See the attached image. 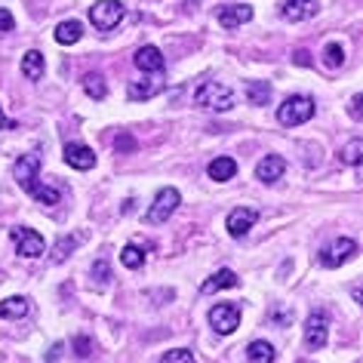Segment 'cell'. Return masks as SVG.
Segmentation results:
<instances>
[{"label": "cell", "mask_w": 363, "mask_h": 363, "mask_svg": "<svg viewBox=\"0 0 363 363\" xmlns=\"http://www.w3.org/2000/svg\"><path fill=\"white\" fill-rule=\"evenodd\" d=\"M121 262L126 268H142L145 265V252L135 247V243H126V247L121 250Z\"/></svg>", "instance_id": "obj_28"}, {"label": "cell", "mask_w": 363, "mask_h": 363, "mask_svg": "<svg viewBox=\"0 0 363 363\" xmlns=\"http://www.w3.org/2000/svg\"><path fill=\"white\" fill-rule=\"evenodd\" d=\"M157 93H160V84H151V80H133L130 89H126V96H130L133 102H145V99H151Z\"/></svg>", "instance_id": "obj_23"}, {"label": "cell", "mask_w": 363, "mask_h": 363, "mask_svg": "<svg viewBox=\"0 0 363 363\" xmlns=\"http://www.w3.org/2000/svg\"><path fill=\"white\" fill-rule=\"evenodd\" d=\"M339 160L345 163V167H357V163L363 160V142H360V139H351V142L339 151Z\"/></svg>", "instance_id": "obj_26"}, {"label": "cell", "mask_w": 363, "mask_h": 363, "mask_svg": "<svg viewBox=\"0 0 363 363\" xmlns=\"http://www.w3.org/2000/svg\"><path fill=\"white\" fill-rule=\"evenodd\" d=\"M74 348H77V357H89L93 354V342L86 335H80V339H74Z\"/></svg>", "instance_id": "obj_33"}, {"label": "cell", "mask_w": 363, "mask_h": 363, "mask_svg": "<svg viewBox=\"0 0 363 363\" xmlns=\"http://www.w3.org/2000/svg\"><path fill=\"white\" fill-rule=\"evenodd\" d=\"M345 65V47L342 43H326L323 47V68H330V71H335V68H342Z\"/></svg>", "instance_id": "obj_25"}, {"label": "cell", "mask_w": 363, "mask_h": 363, "mask_svg": "<svg viewBox=\"0 0 363 363\" xmlns=\"http://www.w3.org/2000/svg\"><path fill=\"white\" fill-rule=\"evenodd\" d=\"M65 163L74 169H93L96 167V154L89 145H80V142H68L65 145Z\"/></svg>", "instance_id": "obj_12"}, {"label": "cell", "mask_w": 363, "mask_h": 363, "mask_svg": "<svg viewBox=\"0 0 363 363\" xmlns=\"http://www.w3.org/2000/svg\"><path fill=\"white\" fill-rule=\"evenodd\" d=\"M114 148H117V154H121V151H135V139L130 133H121V135H117V142H114Z\"/></svg>", "instance_id": "obj_32"}, {"label": "cell", "mask_w": 363, "mask_h": 363, "mask_svg": "<svg viewBox=\"0 0 363 363\" xmlns=\"http://www.w3.org/2000/svg\"><path fill=\"white\" fill-rule=\"evenodd\" d=\"M13 28H16V19H13V13H10V10H0V34L13 31Z\"/></svg>", "instance_id": "obj_34"}, {"label": "cell", "mask_w": 363, "mask_h": 363, "mask_svg": "<svg viewBox=\"0 0 363 363\" xmlns=\"http://www.w3.org/2000/svg\"><path fill=\"white\" fill-rule=\"evenodd\" d=\"M210 323H213V330L219 333V335H231L240 326V308L238 305H228V302L216 305L213 311H210Z\"/></svg>", "instance_id": "obj_7"}, {"label": "cell", "mask_w": 363, "mask_h": 363, "mask_svg": "<svg viewBox=\"0 0 363 363\" xmlns=\"http://www.w3.org/2000/svg\"><path fill=\"white\" fill-rule=\"evenodd\" d=\"M238 284H240L238 274H234L231 268H222V271H216L213 277H206L201 289H203V293H219V289H234Z\"/></svg>", "instance_id": "obj_15"}, {"label": "cell", "mask_w": 363, "mask_h": 363, "mask_svg": "<svg viewBox=\"0 0 363 363\" xmlns=\"http://www.w3.org/2000/svg\"><path fill=\"white\" fill-rule=\"evenodd\" d=\"M38 172H40V157L38 154H25V157H19V163H16V182H19V188H25V191L31 194L34 188L40 185Z\"/></svg>", "instance_id": "obj_9"}, {"label": "cell", "mask_w": 363, "mask_h": 363, "mask_svg": "<svg viewBox=\"0 0 363 363\" xmlns=\"http://www.w3.org/2000/svg\"><path fill=\"white\" fill-rule=\"evenodd\" d=\"M123 4L121 0H99V4L89 6V22H93L96 31H111L121 25L123 19Z\"/></svg>", "instance_id": "obj_3"}, {"label": "cell", "mask_w": 363, "mask_h": 363, "mask_svg": "<svg viewBox=\"0 0 363 363\" xmlns=\"http://www.w3.org/2000/svg\"><path fill=\"white\" fill-rule=\"evenodd\" d=\"M10 238H13L16 250H19L25 259H38V256L47 252V243H43V238L34 228H13Z\"/></svg>", "instance_id": "obj_6"}, {"label": "cell", "mask_w": 363, "mask_h": 363, "mask_svg": "<svg viewBox=\"0 0 363 363\" xmlns=\"http://www.w3.org/2000/svg\"><path fill=\"white\" fill-rule=\"evenodd\" d=\"M31 197H34V201H40V203H47V206L59 203V191H56V188H47V185H38L31 191Z\"/></svg>", "instance_id": "obj_30"}, {"label": "cell", "mask_w": 363, "mask_h": 363, "mask_svg": "<svg viewBox=\"0 0 363 363\" xmlns=\"http://www.w3.org/2000/svg\"><path fill=\"white\" fill-rule=\"evenodd\" d=\"M160 363H197V357L191 351H185V348H172V351L163 354Z\"/></svg>", "instance_id": "obj_31"}, {"label": "cell", "mask_w": 363, "mask_h": 363, "mask_svg": "<svg viewBox=\"0 0 363 363\" xmlns=\"http://www.w3.org/2000/svg\"><path fill=\"white\" fill-rule=\"evenodd\" d=\"M4 126H13L10 121H6V114H4V108H0V130H4Z\"/></svg>", "instance_id": "obj_38"}, {"label": "cell", "mask_w": 363, "mask_h": 363, "mask_svg": "<svg viewBox=\"0 0 363 363\" xmlns=\"http://www.w3.org/2000/svg\"><path fill=\"white\" fill-rule=\"evenodd\" d=\"M77 243H80V238H62V240L56 243V252H52V262H65Z\"/></svg>", "instance_id": "obj_29"}, {"label": "cell", "mask_w": 363, "mask_h": 363, "mask_svg": "<svg viewBox=\"0 0 363 363\" xmlns=\"http://www.w3.org/2000/svg\"><path fill=\"white\" fill-rule=\"evenodd\" d=\"M179 203H182V197H179L176 188H160L157 197H154V203H151V210H148V216H145V222L148 225H163L172 213L179 210Z\"/></svg>", "instance_id": "obj_4"}, {"label": "cell", "mask_w": 363, "mask_h": 363, "mask_svg": "<svg viewBox=\"0 0 363 363\" xmlns=\"http://www.w3.org/2000/svg\"><path fill=\"white\" fill-rule=\"evenodd\" d=\"M256 222H259V213L252 206H238V210L228 213V234L231 238H247Z\"/></svg>", "instance_id": "obj_10"}, {"label": "cell", "mask_w": 363, "mask_h": 363, "mask_svg": "<svg viewBox=\"0 0 363 363\" xmlns=\"http://www.w3.org/2000/svg\"><path fill=\"white\" fill-rule=\"evenodd\" d=\"M84 89H86V96L96 99V102H102V99L108 96V86H105V77L102 74H86L84 77Z\"/></svg>", "instance_id": "obj_27"}, {"label": "cell", "mask_w": 363, "mask_h": 363, "mask_svg": "<svg viewBox=\"0 0 363 363\" xmlns=\"http://www.w3.org/2000/svg\"><path fill=\"white\" fill-rule=\"evenodd\" d=\"M194 105L206 108V111H231L234 108V93H231V86L219 84V80H206V84L197 86Z\"/></svg>", "instance_id": "obj_1"}, {"label": "cell", "mask_w": 363, "mask_h": 363, "mask_svg": "<svg viewBox=\"0 0 363 363\" xmlns=\"http://www.w3.org/2000/svg\"><path fill=\"white\" fill-rule=\"evenodd\" d=\"M22 74L28 80H40L43 77V52L40 50H28L22 59Z\"/></svg>", "instance_id": "obj_21"}, {"label": "cell", "mask_w": 363, "mask_h": 363, "mask_svg": "<svg viewBox=\"0 0 363 363\" xmlns=\"http://www.w3.org/2000/svg\"><path fill=\"white\" fill-rule=\"evenodd\" d=\"M360 102H363V99H360V96H354V99H351V105H348V114L354 117V121H360Z\"/></svg>", "instance_id": "obj_35"}, {"label": "cell", "mask_w": 363, "mask_h": 363, "mask_svg": "<svg viewBox=\"0 0 363 363\" xmlns=\"http://www.w3.org/2000/svg\"><path fill=\"white\" fill-rule=\"evenodd\" d=\"M135 68H142V71H163V52L157 47H142L139 52H135Z\"/></svg>", "instance_id": "obj_16"}, {"label": "cell", "mask_w": 363, "mask_h": 363, "mask_svg": "<svg viewBox=\"0 0 363 363\" xmlns=\"http://www.w3.org/2000/svg\"><path fill=\"white\" fill-rule=\"evenodd\" d=\"M296 65H311V59H308V52H305V50H298V52H296Z\"/></svg>", "instance_id": "obj_37"}, {"label": "cell", "mask_w": 363, "mask_h": 363, "mask_svg": "<svg viewBox=\"0 0 363 363\" xmlns=\"http://www.w3.org/2000/svg\"><path fill=\"white\" fill-rule=\"evenodd\" d=\"M247 99H250V105H268L271 84H265V80H247Z\"/></svg>", "instance_id": "obj_22"}, {"label": "cell", "mask_w": 363, "mask_h": 363, "mask_svg": "<svg viewBox=\"0 0 363 363\" xmlns=\"http://www.w3.org/2000/svg\"><path fill=\"white\" fill-rule=\"evenodd\" d=\"M89 284H93L96 289H105L108 284H111V268H108L105 259L93 262V268H89Z\"/></svg>", "instance_id": "obj_24"}, {"label": "cell", "mask_w": 363, "mask_h": 363, "mask_svg": "<svg viewBox=\"0 0 363 363\" xmlns=\"http://www.w3.org/2000/svg\"><path fill=\"white\" fill-rule=\"evenodd\" d=\"M28 298L25 296H10L0 302V317H6V320H22L25 314H28Z\"/></svg>", "instance_id": "obj_18"}, {"label": "cell", "mask_w": 363, "mask_h": 363, "mask_svg": "<svg viewBox=\"0 0 363 363\" xmlns=\"http://www.w3.org/2000/svg\"><path fill=\"white\" fill-rule=\"evenodd\" d=\"M274 357H277L274 345L265 342V339H256V342L247 345V360L250 363H274Z\"/></svg>", "instance_id": "obj_17"}, {"label": "cell", "mask_w": 363, "mask_h": 363, "mask_svg": "<svg viewBox=\"0 0 363 363\" xmlns=\"http://www.w3.org/2000/svg\"><path fill=\"white\" fill-rule=\"evenodd\" d=\"M252 19V6L247 4H231V6H222L219 10V25L222 28H240Z\"/></svg>", "instance_id": "obj_14"}, {"label": "cell", "mask_w": 363, "mask_h": 363, "mask_svg": "<svg viewBox=\"0 0 363 363\" xmlns=\"http://www.w3.org/2000/svg\"><path fill=\"white\" fill-rule=\"evenodd\" d=\"M80 38H84V25H80L77 19H68L56 28V40L62 43V47H71V43H77Z\"/></svg>", "instance_id": "obj_20"}, {"label": "cell", "mask_w": 363, "mask_h": 363, "mask_svg": "<svg viewBox=\"0 0 363 363\" xmlns=\"http://www.w3.org/2000/svg\"><path fill=\"white\" fill-rule=\"evenodd\" d=\"M317 13V0H284L280 4V16L286 22H305Z\"/></svg>", "instance_id": "obj_13"}, {"label": "cell", "mask_w": 363, "mask_h": 363, "mask_svg": "<svg viewBox=\"0 0 363 363\" xmlns=\"http://www.w3.org/2000/svg\"><path fill=\"white\" fill-rule=\"evenodd\" d=\"M206 172H210V179H216V182H228V179L238 176V160L234 157H216L210 167H206Z\"/></svg>", "instance_id": "obj_19"}, {"label": "cell", "mask_w": 363, "mask_h": 363, "mask_svg": "<svg viewBox=\"0 0 363 363\" xmlns=\"http://www.w3.org/2000/svg\"><path fill=\"white\" fill-rule=\"evenodd\" d=\"M326 339H330V320H326V314L314 311L311 317L305 320V345L311 351H320Z\"/></svg>", "instance_id": "obj_8"}, {"label": "cell", "mask_w": 363, "mask_h": 363, "mask_svg": "<svg viewBox=\"0 0 363 363\" xmlns=\"http://www.w3.org/2000/svg\"><path fill=\"white\" fill-rule=\"evenodd\" d=\"M284 172H286V160L280 157V154H268L265 160H259L256 179L262 182V185H274L277 179H284Z\"/></svg>", "instance_id": "obj_11"}, {"label": "cell", "mask_w": 363, "mask_h": 363, "mask_svg": "<svg viewBox=\"0 0 363 363\" xmlns=\"http://www.w3.org/2000/svg\"><path fill=\"white\" fill-rule=\"evenodd\" d=\"M354 252H357V243H354L351 238H339V240L326 243V247L320 250V265L339 268V265H345V262L354 259Z\"/></svg>", "instance_id": "obj_5"}, {"label": "cell", "mask_w": 363, "mask_h": 363, "mask_svg": "<svg viewBox=\"0 0 363 363\" xmlns=\"http://www.w3.org/2000/svg\"><path fill=\"white\" fill-rule=\"evenodd\" d=\"M314 117V99L308 96H289L284 105L277 108V121L284 126H298Z\"/></svg>", "instance_id": "obj_2"}, {"label": "cell", "mask_w": 363, "mask_h": 363, "mask_svg": "<svg viewBox=\"0 0 363 363\" xmlns=\"http://www.w3.org/2000/svg\"><path fill=\"white\" fill-rule=\"evenodd\" d=\"M271 317H274L277 323H286V320H293V311H284V308H277V311L271 314Z\"/></svg>", "instance_id": "obj_36"}]
</instances>
